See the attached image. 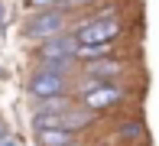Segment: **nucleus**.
Wrapping results in <instances>:
<instances>
[{"label": "nucleus", "instance_id": "dca6fc26", "mask_svg": "<svg viewBox=\"0 0 159 146\" xmlns=\"http://www.w3.org/2000/svg\"><path fill=\"white\" fill-rule=\"evenodd\" d=\"M84 146H111V143H84Z\"/></svg>", "mask_w": 159, "mask_h": 146}, {"label": "nucleus", "instance_id": "f257e3e1", "mask_svg": "<svg viewBox=\"0 0 159 146\" xmlns=\"http://www.w3.org/2000/svg\"><path fill=\"white\" fill-rule=\"evenodd\" d=\"M68 29H71L68 10H62V7H52V10H36V13H30V16L23 20V39L39 46V42L52 39V36H59V33H68Z\"/></svg>", "mask_w": 159, "mask_h": 146}, {"label": "nucleus", "instance_id": "1a4fd4ad", "mask_svg": "<svg viewBox=\"0 0 159 146\" xmlns=\"http://www.w3.org/2000/svg\"><path fill=\"white\" fill-rule=\"evenodd\" d=\"M36 68H46L52 75H62V78H71L81 71V62L78 58H46V62H36Z\"/></svg>", "mask_w": 159, "mask_h": 146}, {"label": "nucleus", "instance_id": "2eb2a0df", "mask_svg": "<svg viewBox=\"0 0 159 146\" xmlns=\"http://www.w3.org/2000/svg\"><path fill=\"white\" fill-rule=\"evenodd\" d=\"M7 133H10V130H7V120L0 117V136H7Z\"/></svg>", "mask_w": 159, "mask_h": 146}, {"label": "nucleus", "instance_id": "9b49d317", "mask_svg": "<svg viewBox=\"0 0 159 146\" xmlns=\"http://www.w3.org/2000/svg\"><path fill=\"white\" fill-rule=\"evenodd\" d=\"M143 133H146V127H143L140 117H133V120H124L117 127V136L120 140H143Z\"/></svg>", "mask_w": 159, "mask_h": 146}, {"label": "nucleus", "instance_id": "ddd939ff", "mask_svg": "<svg viewBox=\"0 0 159 146\" xmlns=\"http://www.w3.org/2000/svg\"><path fill=\"white\" fill-rule=\"evenodd\" d=\"M0 146H23V140L16 133H7V136H0Z\"/></svg>", "mask_w": 159, "mask_h": 146}, {"label": "nucleus", "instance_id": "9d476101", "mask_svg": "<svg viewBox=\"0 0 159 146\" xmlns=\"http://www.w3.org/2000/svg\"><path fill=\"white\" fill-rule=\"evenodd\" d=\"M71 104H75V94H59V98L33 101V114H65Z\"/></svg>", "mask_w": 159, "mask_h": 146}, {"label": "nucleus", "instance_id": "39448f33", "mask_svg": "<svg viewBox=\"0 0 159 146\" xmlns=\"http://www.w3.org/2000/svg\"><path fill=\"white\" fill-rule=\"evenodd\" d=\"M130 71V62L120 55L111 58H94V62H81V71L78 75H88V78H101V81H124Z\"/></svg>", "mask_w": 159, "mask_h": 146}, {"label": "nucleus", "instance_id": "7ed1b4c3", "mask_svg": "<svg viewBox=\"0 0 159 146\" xmlns=\"http://www.w3.org/2000/svg\"><path fill=\"white\" fill-rule=\"evenodd\" d=\"M120 36H124V20L114 13V16H101L84 29H78L75 39L78 46H104V42H120Z\"/></svg>", "mask_w": 159, "mask_h": 146}, {"label": "nucleus", "instance_id": "4468645a", "mask_svg": "<svg viewBox=\"0 0 159 146\" xmlns=\"http://www.w3.org/2000/svg\"><path fill=\"white\" fill-rule=\"evenodd\" d=\"M3 26H7V7L0 3V33H3Z\"/></svg>", "mask_w": 159, "mask_h": 146}, {"label": "nucleus", "instance_id": "f8f14e48", "mask_svg": "<svg viewBox=\"0 0 159 146\" xmlns=\"http://www.w3.org/2000/svg\"><path fill=\"white\" fill-rule=\"evenodd\" d=\"M26 7L36 13V10H52V7H59V0H26Z\"/></svg>", "mask_w": 159, "mask_h": 146}, {"label": "nucleus", "instance_id": "f03ea898", "mask_svg": "<svg viewBox=\"0 0 159 146\" xmlns=\"http://www.w3.org/2000/svg\"><path fill=\"white\" fill-rule=\"evenodd\" d=\"M23 91H26L30 101H46V98H59V94H71V78L52 75V71H46V68H33L30 75H26Z\"/></svg>", "mask_w": 159, "mask_h": 146}, {"label": "nucleus", "instance_id": "6e6552de", "mask_svg": "<svg viewBox=\"0 0 159 146\" xmlns=\"http://www.w3.org/2000/svg\"><path fill=\"white\" fill-rule=\"evenodd\" d=\"M33 140L36 146H71V143H81V133H71L65 127H46V130H36Z\"/></svg>", "mask_w": 159, "mask_h": 146}, {"label": "nucleus", "instance_id": "f3484780", "mask_svg": "<svg viewBox=\"0 0 159 146\" xmlns=\"http://www.w3.org/2000/svg\"><path fill=\"white\" fill-rule=\"evenodd\" d=\"M71 146H84V140H81V143H71Z\"/></svg>", "mask_w": 159, "mask_h": 146}, {"label": "nucleus", "instance_id": "423d86ee", "mask_svg": "<svg viewBox=\"0 0 159 146\" xmlns=\"http://www.w3.org/2000/svg\"><path fill=\"white\" fill-rule=\"evenodd\" d=\"M75 55H78V39H75L71 29L36 46V62H46V58H75Z\"/></svg>", "mask_w": 159, "mask_h": 146}, {"label": "nucleus", "instance_id": "20e7f679", "mask_svg": "<svg viewBox=\"0 0 159 146\" xmlns=\"http://www.w3.org/2000/svg\"><path fill=\"white\" fill-rule=\"evenodd\" d=\"M124 101H127V88L124 84H120V81H104L98 91L78 98V104H84L88 111H94V114H107V111H114L117 104H124Z\"/></svg>", "mask_w": 159, "mask_h": 146}, {"label": "nucleus", "instance_id": "0eeeda50", "mask_svg": "<svg viewBox=\"0 0 159 146\" xmlns=\"http://www.w3.org/2000/svg\"><path fill=\"white\" fill-rule=\"evenodd\" d=\"M98 117H101V114L88 111L84 104H78V101H75V104H71L68 111H65V114L59 117V127L71 130V133H84L88 127H94V123H98Z\"/></svg>", "mask_w": 159, "mask_h": 146}]
</instances>
